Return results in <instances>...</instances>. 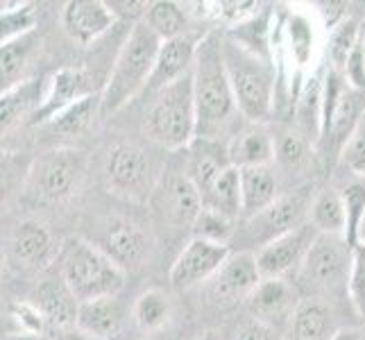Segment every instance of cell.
I'll list each match as a JSON object with an SVG mask.
<instances>
[{"mask_svg": "<svg viewBox=\"0 0 365 340\" xmlns=\"http://www.w3.org/2000/svg\"><path fill=\"white\" fill-rule=\"evenodd\" d=\"M193 98L197 109V136L230 138L241 130L236 120L243 118L236 107V98L222 61V34L209 30L197 48L193 66Z\"/></svg>", "mask_w": 365, "mask_h": 340, "instance_id": "cell-1", "label": "cell"}, {"mask_svg": "<svg viewBox=\"0 0 365 340\" xmlns=\"http://www.w3.org/2000/svg\"><path fill=\"white\" fill-rule=\"evenodd\" d=\"M159 48V36L145 23L132 25L128 39L123 41L114 64H111L103 91H100V111L116 113L148 89Z\"/></svg>", "mask_w": 365, "mask_h": 340, "instance_id": "cell-2", "label": "cell"}, {"mask_svg": "<svg viewBox=\"0 0 365 340\" xmlns=\"http://www.w3.org/2000/svg\"><path fill=\"white\" fill-rule=\"evenodd\" d=\"M222 61L236 107L245 123L263 125L274 111L277 100V68L272 61H266L247 53L241 46L222 36Z\"/></svg>", "mask_w": 365, "mask_h": 340, "instance_id": "cell-3", "label": "cell"}, {"mask_svg": "<svg viewBox=\"0 0 365 340\" xmlns=\"http://www.w3.org/2000/svg\"><path fill=\"white\" fill-rule=\"evenodd\" d=\"M57 272L80 304L103 297H116L128 277L116 261H111L96 243L84 241V238H73L61 247Z\"/></svg>", "mask_w": 365, "mask_h": 340, "instance_id": "cell-4", "label": "cell"}, {"mask_svg": "<svg viewBox=\"0 0 365 340\" xmlns=\"http://www.w3.org/2000/svg\"><path fill=\"white\" fill-rule=\"evenodd\" d=\"M143 134L155 145L178 153L197 136V109L193 98V73L157 93L143 118Z\"/></svg>", "mask_w": 365, "mask_h": 340, "instance_id": "cell-5", "label": "cell"}, {"mask_svg": "<svg viewBox=\"0 0 365 340\" xmlns=\"http://www.w3.org/2000/svg\"><path fill=\"white\" fill-rule=\"evenodd\" d=\"M86 177V155L75 148H55L32 159L23 195L34 205H64L78 195Z\"/></svg>", "mask_w": 365, "mask_h": 340, "instance_id": "cell-6", "label": "cell"}, {"mask_svg": "<svg viewBox=\"0 0 365 340\" xmlns=\"http://www.w3.org/2000/svg\"><path fill=\"white\" fill-rule=\"evenodd\" d=\"M365 116V93L351 89L341 71L327 66L324 75V105H322V123L318 136V155L338 161L351 132Z\"/></svg>", "mask_w": 365, "mask_h": 340, "instance_id": "cell-7", "label": "cell"}, {"mask_svg": "<svg viewBox=\"0 0 365 340\" xmlns=\"http://www.w3.org/2000/svg\"><path fill=\"white\" fill-rule=\"evenodd\" d=\"M105 184L114 193L130 202H148L163 175V166L134 141H118L107 150Z\"/></svg>", "mask_w": 365, "mask_h": 340, "instance_id": "cell-8", "label": "cell"}, {"mask_svg": "<svg viewBox=\"0 0 365 340\" xmlns=\"http://www.w3.org/2000/svg\"><path fill=\"white\" fill-rule=\"evenodd\" d=\"M351 247L343 236H324L318 234L309 254L295 274V286L304 288L309 297L327 295H347L349 268H351Z\"/></svg>", "mask_w": 365, "mask_h": 340, "instance_id": "cell-9", "label": "cell"}, {"mask_svg": "<svg viewBox=\"0 0 365 340\" xmlns=\"http://www.w3.org/2000/svg\"><path fill=\"white\" fill-rule=\"evenodd\" d=\"M320 21L316 14L291 11L284 21H277L274 30V64H288L293 78L302 82L313 71L320 48Z\"/></svg>", "mask_w": 365, "mask_h": 340, "instance_id": "cell-10", "label": "cell"}, {"mask_svg": "<svg viewBox=\"0 0 365 340\" xmlns=\"http://www.w3.org/2000/svg\"><path fill=\"white\" fill-rule=\"evenodd\" d=\"M313 200V186H299L291 193H282L274 202L263 209L257 216L243 220L245 225V241L261 249L274 238L297 230L309 222V207Z\"/></svg>", "mask_w": 365, "mask_h": 340, "instance_id": "cell-11", "label": "cell"}, {"mask_svg": "<svg viewBox=\"0 0 365 340\" xmlns=\"http://www.w3.org/2000/svg\"><path fill=\"white\" fill-rule=\"evenodd\" d=\"M91 243H96L111 261H116L125 272L145 266L150 254H153L150 232L143 225L125 216L105 218V222L98 227L96 241Z\"/></svg>", "mask_w": 365, "mask_h": 340, "instance_id": "cell-12", "label": "cell"}, {"mask_svg": "<svg viewBox=\"0 0 365 340\" xmlns=\"http://www.w3.org/2000/svg\"><path fill=\"white\" fill-rule=\"evenodd\" d=\"M230 245H218L205 241V238H191L180 249L178 259L173 261L168 282L178 293L191 291L207 282H211L216 272L222 268V263L230 259Z\"/></svg>", "mask_w": 365, "mask_h": 340, "instance_id": "cell-13", "label": "cell"}, {"mask_svg": "<svg viewBox=\"0 0 365 340\" xmlns=\"http://www.w3.org/2000/svg\"><path fill=\"white\" fill-rule=\"evenodd\" d=\"M153 202L157 205L159 216L175 230H193L200 211H202V197H200L193 182L186 177L182 166L163 168Z\"/></svg>", "mask_w": 365, "mask_h": 340, "instance_id": "cell-14", "label": "cell"}, {"mask_svg": "<svg viewBox=\"0 0 365 340\" xmlns=\"http://www.w3.org/2000/svg\"><path fill=\"white\" fill-rule=\"evenodd\" d=\"M316 236L318 232L309 222H304L297 230L274 238L268 245L257 249V266L263 279H288L291 274L295 277Z\"/></svg>", "mask_w": 365, "mask_h": 340, "instance_id": "cell-15", "label": "cell"}, {"mask_svg": "<svg viewBox=\"0 0 365 340\" xmlns=\"http://www.w3.org/2000/svg\"><path fill=\"white\" fill-rule=\"evenodd\" d=\"M96 93H100L96 89V78L86 66L59 68L46 80L41 107L36 111V116L32 118V125L34 128H41V125H46L53 116H57L59 111H64L66 107Z\"/></svg>", "mask_w": 365, "mask_h": 340, "instance_id": "cell-16", "label": "cell"}, {"mask_svg": "<svg viewBox=\"0 0 365 340\" xmlns=\"http://www.w3.org/2000/svg\"><path fill=\"white\" fill-rule=\"evenodd\" d=\"M9 254L19 268L28 272H41L59 259L61 245L48 225L39 220H23L11 232Z\"/></svg>", "mask_w": 365, "mask_h": 340, "instance_id": "cell-17", "label": "cell"}, {"mask_svg": "<svg viewBox=\"0 0 365 340\" xmlns=\"http://www.w3.org/2000/svg\"><path fill=\"white\" fill-rule=\"evenodd\" d=\"M299 302V288L291 279H261L245 299V309L250 318L277 329L286 322L291 324Z\"/></svg>", "mask_w": 365, "mask_h": 340, "instance_id": "cell-18", "label": "cell"}, {"mask_svg": "<svg viewBox=\"0 0 365 340\" xmlns=\"http://www.w3.org/2000/svg\"><path fill=\"white\" fill-rule=\"evenodd\" d=\"M116 23V14L103 0H68L61 9V28L82 48L100 41Z\"/></svg>", "mask_w": 365, "mask_h": 340, "instance_id": "cell-19", "label": "cell"}, {"mask_svg": "<svg viewBox=\"0 0 365 340\" xmlns=\"http://www.w3.org/2000/svg\"><path fill=\"white\" fill-rule=\"evenodd\" d=\"M202 36L184 34V36H178V39L161 41L159 55H157V64H155L153 78H150V84H148L145 91L159 93L163 89H168L170 84L184 80L186 75H191Z\"/></svg>", "mask_w": 365, "mask_h": 340, "instance_id": "cell-20", "label": "cell"}, {"mask_svg": "<svg viewBox=\"0 0 365 340\" xmlns=\"http://www.w3.org/2000/svg\"><path fill=\"white\" fill-rule=\"evenodd\" d=\"M232 166L227 141H218V138H205L195 136L191 145L186 148V157L182 168L186 177L193 182L200 197H202L211 184L216 182L220 175Z\"/></svg>", "mask_w": 365, "mask_h": 340, "instance_id": "cell-21", "label": "cell"}, {"mask_svg": "<svg viewBox=\"0 0 365 340\" xmlns=\"http://www.w3.org/2000/svg\"><path fill=\"white\" fill-rule=\"evenodd\" d=\"M261 279L263 277L259 272L255 252L238 249L232 252L230 259L222 263V268L211 279V291L222 302H245Z\"/></svg>", "mask_w": 365, "mask_h": 340, "instance_id": "cell-22", "label": "cell"}, {"mask_svg": "<svg viewBox=\"0 0 365 340\" xmlns=\"http://www.w3.org/2000/svg\"><path fill=\"white\" fill-rule=\"evenodd\" d=\"M32 304L39 309L46 324L53 326L55 331L71 329V326L78 324L80 302L71 293V288L61 279L59 272L36 284Z\"/></svg>", "mask_w": 365, "mask_h": 340, "instance_id": "cell-23", "label": "cell"}, {"mask_svg": "<svg viewBox=\"0 0 365 340\" xmlns=\"http://www.w3.org/2000/svg\"><path fill=\"white\" fill-rule=\"evenodd\" d=\"M43 91L46 82L36 78H28L16 86L0 91V138H5L25 123L32 125V118L41 107Z\"/></svg>", "mask_w": 365, "mask_h": 340, "instance_id": "cell-24", "label": "cell"}, {"mask_svg": "<svg viewBox=\"0 0 365 340\" xmlns=\"http://www.w3.org/2000/svg\"><path fill=\"white\" fill-rule=\"evenodd\" d=\"M227 153L234 168L270 166L274 161V136L266 125L247 123L227 141Z\"/></svg>", "mask_w": 365, "mask_h": 340, "instance_id": "cell-25", "label": "cell"}, {"mask_svg": "<svg viewBox=\"0 0 365 340\" xmlns=\"http://www.w3.org/2000/svg\"><path fill=\"white\" fill-rule=\"evenodd\" d=\"M125 324H128V311L116 295L80 304L75 326L96 340H114L123 334Z\"/></svg>", "mask_w": 365, "mask_h": 340, "instance_id": "cell-26", "label": "cell"}, {"mask_svg": "<svg viewBox=\"0 0 365 340\" xmlns=\"http://www.w3.org/2000/svg\"><path fill=\"white\" fill-rule=\"evenodd\" d=\"M324 75L327 68H313L293 98L295 128L309 136L313 143H318L320 123H322V105H324Z\"/></svg>", "mask_w": 365, "mask_h": 340, "instance_id": "cell-27", "label": "cell"}, {"mask_svg": "<svg viewBox=\"0 0 365 340\" xmlns=\"http://www.w3.org/2000/svg\"><path fill=\"white\" fill-rule=\"evenodd\" d=\"M338 331L336 313L322 297H302L291 320L293 340H334Z\"/></svg>", "mask_w": 365, "mask_h": 340, "instance_id": "cell-28", "label": "cell"}, {"mask_svg": "<svg viewBox=\"0 0 365 340\" xmlns=\"http://www.w3.org/2000/svg\"><path fill=\"white\" fill-rule=\"evenodd\" d=\"M274 30H277L274 11L263 7L255 19H250L241 25H234L225 36L236 46H241L243 50H247V53L274 64Z\"/></svg>", "mask_w": 365, "mask_h": 340, "instance_id": "cell-29", "label": "cell"}, {"mask_svg": "<svg viewBox=\"0 0 365 340\" xmlns=\"http://www.w3.org/2000/svg\"><path fill=\"white\" fill-rule=\"evenodd\" d=\"M282 195L279 180L272 166L241 168V197H243V220L268 209Z\"/></svg>", "mask_w": 365, "mask_h": 340, "instance_id": "cell-30", "label": "cell"}, {"mask_svg": "<svg viewBox=\"0 0 365 340\" xmlns=\"http://www.w3.org/2000/svg\"><path fill=\"white\" fill-rule=\"evenodd\" d=\"M309 225L318 234L324 236H343L347 230V216L345 205L338 188L324 186L313 193L311 207H309Z\"/></svg>", "mask_w": 365, "mask_h": 340, "instance_id": "cell-31", "label": "cell"}, {"mask_svg": "<svg viewBox=\"0 0 365 340\" xmlns=\"http://www.w3.org/2000/svg\"><path fill=\"white\" fill-rule=\"evenodd\" d=\"M202 207L213 209L232 220H243L241 170L230 166L202 195Z\"/></svg>", "mask_w": 365, "mask_h": 340, "instance_id": "cell-32", "label": "cell"}, {"mask_svg": "<svg viewBox=\"0 0 365 340\" xmlns=\"http://www.w3.org/2000/svg\"><path fill=\"white\" fill-rule=\"evenodd\" d=\"M143 23L153 30L159 41H170L178 36L191 34L188 25H191V16H188L184 3H173V0H155L150 3Z\"/></svg>", "mask_w": 365, "mask_h": 340, "instance_id": "cell-33", "label": "cell"}, {"mask_svg": "<svg viewBox=\"0 0 365 340\" xmlns=\"http://www.w3.org/2000/svg\"><path fill=\"white\" fill-rule=\"evenodd\" d=\"M132 318L136 326L145 334H157L166 329L173 320V302L159 288H148L134 299Z\"/></svg>", "mask_w": 365, "mask_h": 340, "instance_id": "cell-34", "label": "cell"}, {"mask_svg": "<svg viewBox=\"0 0 365 340\" xmlns=\"http://www.w3.org/2000/svg\"><path fill=\"white\" fill-rule=\"evenodd\" d=\"M100 113H103L100 111V93H96L66 107L64 111H59L57 116H53L46 125H41V130L61 134V136H80L91 128Z\"/></svg>", "mask_w": 365, "mask_h": 340, "instance_id": "cell-35", "label": "cell"}, {"mask_svg": "<svg viewBox=\"0 0 365 340\" xmlns=\"http://www.w3.org/2000/svg\"><path fill=\"white\" fill-rule=\"evenodd\" d=\"M34 46H36L34 34H28L19 41L0 46V91L28 80L25 78V68H28L32 59Z\"/></svg>", "mask_w": 365, "mask_h": 340, "instance_id": "cell-36", "label": "cell"}, {"mask_svg": "<svg viewBox=\"0 0 365 340\" xmlns=\"http://www.w3.org/2000/svg\"><path fill=\"white\" fill-rule=\"evenodd\" d=\"M345 205V216H347V230H345V241L356 247L363 238V227H365V177H354L351 175L349 182L338 188Z\"/></svg>", "mask_w": 365, "mask_h": 340, "instance_id": "cell-37", "label": "cell"}, {"mask_svg": "<svg viewBox=\"0 0 365 340\" xmlns=\"http://www.w3.org/2000/svg\"><path fill=\"white\" fill-rule=\"evenodd\" d=\"M36 5L34 3H0V46L34 34Z\"/></svg>", "mask_w": 365, "mask_h": 340, "instance_id": "cell-38", "label": "cell"}, {"mask_svg": "<svg viewBox=\"0 0 365 340\" xmlns=\"http://www.w3.org/2000/svg\"><path fill=\"white\" fill-rule=\"evenodd\" d=\"M361 28L363 25L347 16L341 25H336V28L329 32V41H327V55H329V61L331 64H327L334 71H343L349 55L354 53V48L359 46L361 41Z\"/></svg>", "mask_w": 365, "mask_h": 340, "instance_id": "cell-39", "label": "cell"}, {"mask_svg": "<svg viewBox=\"0 0 365 340\" xmlns=\"http://www.w3.org/2000/svg\"><path fill=\"white\" fill-rule=\"evenodd\" d=\"M313 143L309 136L302 134L297 128L282 130L274 136V161H279L284 168H299L304 166L307 159L311 157Z\"/></svg>", "mask_w": 365, "mask_h": 340, "instance_id": "cell-40", "label": "cell"}, {"mask_svg": "<svg viewBox=\"0 0 365 340\" xmlns=\"http://www.w3.org/2000/svg\"><path fill=\"white\" fill-rule=\"evenodd\" d=\"M30 163H32V159L23 157L21 153L0 150V205L9 202L19 191L23 193Z\"/></svg>", "mask_w": 365, "mask_h": 340, "instance_id": "cell-41", "label": "cell"}, {"mask_svg": "<svg viewBox=\"0 0 365 340\" xmlns=\"http://www.w3.org/2000/svg\"><path fill=\"white\" fill-rule=\"evenodd\" d=\"M191 232L195 238H205V241L218 243V245H230L238 232V220H232L218 211L202 207Z\"/></svg>", "mask_w": 365, "mask_h": 340, "instance_id": "cell-42", "label": "cell"}, {"mask_svg": "<svg viewBox=\"0 0 365 340\" xmlns=\"http://www.w3.org/2000/svg\"><path fill=\"white\" fill-rule=\"evenodd\" d=\"M347 297L359 316H365V238H361V243L351 249Z\"/></svg>", "mask_w": 365, "mask_h": 340, "instance_id": "cell-43", "label": "cell"}, {"mask_svg": "<svg viewBox=\"0 0 365 340\" xmlns=\"http://www.w3.org/2000/svg\"><path fill=\"white\" fill-rule=\"evenodd\" d=\"M338 163L354 177H365V116L356 125V130L351 132L349 141L338 157Z\"/></svg>", "mask_w": 365, "mask_h": 340, "instance_id": "cell-44", "label": "cell"}, {"mask_svg": "<svg viewBox=\"0 0 365 340\" xmlns=\"http://www.w3.org/2000/svg\"><path fill=\"white\" fill-rule=\"evenodd\" d=\"M261 9L263 5L255 0H220V3H211V16L225 21L227 28H234V25L255 19Z\"/></svg>", "mask_w": 365, "mask_h": 340, "instance_id": "cell-45", "label": "cell"}, {"mask_svg": "<svg viewBox=\"0 0 365 340\" xmlns=\"http://www.w3.org/2000/svg\"><path fill=\"white\" fill-rule=\"evenodd\" d=\"M11 318L16 320L19 329L21 331H28V334H41L46 336V320L39 313L32 302H16V304H11Z\"/></svg>", "mask_w": 365, "mask_h": 340, "instance_id": "cell-46", "label": "cell"}, {"mask_svg": "<svg viewBox=\"0 0 365 340\" xmlns=\"http://www.w3.org/2000/svg\"><path fill=\"white\" fill-rule=\"evenodd\" d=\"M227 340H277V334L272 326L263 324L255 318H245L230 331Z\"/></svg>", "mask_w": 365, "mask_h": 340, "instance_id": "cell-47", "label": "cell"}, {"mask_svg": "<svg viewBox=\"0 0 365 340\" xmlns=\"http://www.w3.org/2000/svg\"><path fill=\"white\" fill-rule=\"evenodd\" d=\"M107 5L111 7L118 21H130L132 25L143 23L145 11L150 7L148 0H111Z\"/></svg>", "mask_w": 365, "mask_h": 340, "instance_id": "cell-48", "label": "cell"}, {"mask_svg": "<svg viewBox=\"0 0 365 340\" xmlns=\"http://www.w3.org/2000/svg\"><path fill=\"white\" fill-rule=\"evenodd\" d=\"M53 340H96V338L86 336L84 331L78 329V326H71V329H61V331H57Z\"/></svg>", "mask_w": 365, "mask_h": 340, "instance_id": "cell-49", "label": "cell"}, {"mask_svg": "<svg viewBox=\"0 0 365 340\" xmlns=\"http://www.w3.org/2000/svg\"><path fill=\"white\" fill-rule=\"evenodd\" d=\"M5 340H50L41 334H28V331H16V334H11L7 336Z\"/></svg>", "mask_w": 365, "mask_h": 340, "instance_id": "cell-50", "label": "cell"}, {"mask_svg": "<svg viewBox=\"0 0 365 340\" xmlns=\"http://www.w3.org/2000/svg\"><path fill=\"white\" fill-rule=\"evenodd\" d=\"M334 340H363V336L359 331H354V329H341L336 334Z\"/></svg>", "mask_w": 365, "mask_h": 340, "instance_id": "cell-51", "label": "cell"}, {"mask_svg": "<svg viewBox=\"0 0 365 340\" xmlns=\"http://www.w3.org/2000/svg\"><path fill=\"white\" fill-rule=\"evenodd\" d=\"M197 340H222L218 334H213V331H207V334H202V336H200Z\"/></svg>", "mask_w": 365, "mask_h": 340, "instance_id": "cell-52", "label": "cell"}, {"mask_svg": "<svg viewBox=\"0 0 365 340\" xmlns=\"http://www.w3.org/2000/svg\"><path fill=\"white\" fill-rule=\"evenodd\" d=\"M5 270H7V261H5V254L0 252V277L5 274Z\"/></svg>", "mask_w": 365, "mask_h": 340, "instance_id": "cell-53", "label": "cell"}, {"mask_svg": "<svg viewBox=\"0 0 365 340\" xmlns=\"http://www.w3.org/2000/svg\"><path fill=\"white\" fill-rule=\"evenodd\" d=\"M361 53H363V59H365V23L361 28Z\"/></svg>", "mask_w": 365, "mask_h": 340, "instance_id": "cell-54", "label": "cell"}]
</instances>
